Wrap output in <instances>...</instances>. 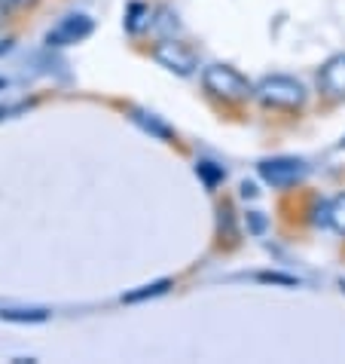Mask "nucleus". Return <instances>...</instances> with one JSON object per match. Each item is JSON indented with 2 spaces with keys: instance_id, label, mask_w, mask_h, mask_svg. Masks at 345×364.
Masks as SVG:
<instances>
[{
  "instance_id": "obj_1",
  "label": "nucleus",
  "mask_w": 345,
  "mask_h": 364,
  "mask_svg": "<svg viewBox=\"0 0 345 364\" xmlns=\"http://www.w3.org/2000/svg\"><path fill=\"white\" fill-rule=\"evenodd\" d=\"M202 86H205L208 95L223 98L226 105H241V101H251L253 98V86L251 80L236 70L232 65H208L202 70Z\"/></svg>"
},
{
  "instance_id": "obj_2",
  "label": "nucleus",
  "mask_w": 345,
  "mask_h": 364,
  "mask_svg": "<svg viewBox=\"0 0 345 364\" xmlns=\"http://www.w3.org/2000/svg\"><path fill=\"white\" fill-rule=\"evenodd\" d=\"M253 98L269 110H300L302 105H306L309 92L300 80L284 77V74H272V77H263L257 83Z\"/></svg>"
},
{
  "instance_id": "obj_3",
  "label": "nucleus",
  "mask_w": 345,
  "mask_h": 364,
  "mask_svg": "<svg viewBox=\"0 0 345 364\" xmlns=\"http://www.w3.org/2000/svg\"><path fill=\"white\" fill-rule=\"evenodd\" d=\"M257 171L269 187L288 190V187H297L300 181H306L309 166L302 163V159H293V156H275V159H263L257 166Z\"/></svg>"
},
{
  "instance_id": "obj_4",
  "label": "nucleus",
  "mask_w": 345,
  "mask_h": 364,
  "mask_svg": "<svg viewBox=\"0 0 345 364\" xmlns=\"http://www.w3.org/2000/svg\"><path fill=\"white\" fill-rule=\"evenodd\" d=\"M150 55H153L162 68L175 70L177 77H190L192 70L199 68L196 53H192V49H190L187 43H180V40H175V37L159 40V43L153 46V53H150Z\"/></svg>"
},
{
  "instance_id": "obj_5",
  "label": "nucleus",
  "mask_w": 345,
  "mask_h": 364,
  "mask_svg": "<svg viewBox=\"0 0 345 364\" xmlns=\"http://www.w3.org/2000/svg\"><path fill=\"white\" fill-rule=\"evenodd\" d=\"M92 31H95L92 18H89L86 13H74V16H65L62 22L46 34V43L49 46H74V43H80V40H86Z\"/></svg>"
},
{
  "instance_id": "obj_6",
  "label": "nucleus",
  "mask_w": 345,
  "mask_h": 364,
  "mask_svg": "<svg viewBox=\"0 0 345 364\" xmlns=\"http://www.w3.org/2000/svg\"><path fill=\"white\" fill-rule=\"evenodd\" d=\"M318 89L327 98H345V53L327 58L318 70Z\"/></svg>"
},
{
  "instance_id": "obj_7",
  "label": "nucleus",
  "mask_w": 345,
  "mask_h": 364,
  "mask_svg": "<svg viewBox=\"0 0 345 364\" xmlns=\"http://www.w3.org/2000/svg\"><path fill=\"white\" fill-rule=\"evenodd\" d=\"M153 13H156V9H150L147 4H141V0L128 4V13H126V28H128V34L150 31V25H153Z\"/></svg>"
},
{
  "instance_id": "obj_8",
  "label": "nucleus",
  "mask_w": 345,
  "mask_h": 364,
  "mask_svg": "<svg viewBox=\"0 0 345 364\" xmlns=\"http://www.w3.org/2000/svg\"><path fill=\"white\" fill-rule=\"evenodd\" d=\"M0 318L13 325H43L49 321V309H0Z\"/></svg>"
},
{
  "instance_id": "obj_9",
  "label": "nucleus",
  "mask_w": 345,
  "mask_h": 364,
  "mask_svg": "<svg viewBox=\"0 0 345 364\" xmlns=\"http://www.w3.org/2000/svg\"><path fill=\"white\" fill-rule=\"evenodd\" d=\"M150 28L159 34V40L175 37V31H177V16L171 13V9L162 6V9H156V13H153V25H150Z\"/></svg>"
},
{
  "instance_id": "obj_10",
  "label": "nucleus",
  "mask_w": 345,
  "mask_h": 364,
  "mask_svg": "<svg viewBox=\"0 0 345 364\" xmlns=\"http://www.w3.org/2000/svg\"><path fill=\"white\" fill-rule=\"evenodd\" d=\"M171 285H175L171 279H159V282H153V285H144V288H138V291H128V294L123 297V303H141V300H147V297H159V294H165Z\"/></svg>"
},
{
  "instance_id": "obj_11",
  "label": "nucleus",
  "mask_w": 345,
  "mask_h": 364,
  "mask_svg": "<svg viewBox=\"0 0 345 364\" xmlns=\"http://www.w3.org/2000/svg\"><path fill=\"white\" fill-rule=\"evenodd\" d=\"M196 175L202 178V184H205L208 190H214V187L220 184V181L226 178V171H223L217 163H208V159H202V163L196 166Z\"/></svg>"
},
{
  "instance_id": "obj_12",
  "label": "nucleus",
  "mask_w": 345,
  "mask_h": 364,
  "mask_svg": "<svg viewBox=\"0 0 345 364\" xmlns=\"http://www.w3.org/2000/svg\"><path fill=\"white\" fill-rule=\"evenodd\" d=\"M330 227L336 230L339 236H345V193L330 199Z\"/></svg>"
},
{
  "instance_id": "obj_13",
  "label": "nucleus",
  "mask_w": 345,
  "mask_h": 364,
  "mask_svg": "<svg viewBox=\"0 0 345 364\" xmlns=\"http://www.w3.org/2000/svg\"><path fill=\"white\" fill-rule=\"evenodd\" d=\"M131 114H135V117H131V119H138V123H141V126H144V129H147V132H153L156 138H171V129H168V126H162V123H159V119H153V117H150V119H147V114H141V110H131Z\"/></svg>"
},
{
  "instance_id": "obj_14",
  "label": "nucleus",
  "mask_w": 345,
  "mask_h": 364,
  "mask_svg": "<svg viewBox=\"0 0 345 364\" xmlns=\"http://www.w3.org/2000/svg\"><path fill=\"white\" fill-rule=\"evenodd\" d=\"M40 0H0V6L6 9V13H25V9H34Z\"/></svg>"
},
{
  "instance_id": "obj_15",
  "label": "nucleus",
  "mask_w": 345,
  "mask_h": 364,
  "mask_svg": "<svg viewBox=\"0 0 345 364\" xmlns=\"http://www.w3.org/2000/svg\"><path fill=\"white\" fill-rule=\"evenodd\" d=\"M260 282H275V285H288V288H297L300 282L293 279V276H281V272H260L257 276Z\"/></svg>"
},
{
  "instance_id": "obj_16",
  "label": "nucleus",
  "mask_w": 345,
  "mask_h": 364,
  "mask_svg": "<svg viewBox=\"0 0 345 364\" xmlns=\"http://www.w3.org/2000/svg\"><path fill=\"white\" fill-rule=\"evenodd\" d=\"M248 227H251V232H263L266 230V218H263L260 211H248Z\"/></svg>"
},
{
  "instance_id": "obj_17",
  "label": "nucleus",
  "mask_w": 345,
  "mask_h": 364,
  "mask_svg": "<svg viewBox=\"0 0 345 364\" xmlns=\"http://www.w3.org/2000/svg\"><path fill=\"white\" fill-rule=\"evenodd\" d=\"M241 193H245V196H257V190H253V184H241Z\"/></svg>"
},
{
  "instance_id": "obj_18",
  "label": "nucleus",
  "mask_w": 345,
  "mask_h": 364,
  "mask_svg": "<svg viewBox=\"0 0 345 364\" xmlns=\"http://www.w3.org/2000/svg\"><path fill=\"white\" fill-rule=\"evenodd\" d=\"M4 18H6V9H4V6H0V22H4Z\"/></svg>"
},
{
  "instance_id": "obj_19",
  "label": "nucleus",
  "mask_w": 345,
  "mask_h": 364,
  "mask_svg": "<svg viewBox=\"0 0 345 364\" xmlns=\"http://www.w3.org/2000/svg\"><path fill=\"white\" fill-rule=\"evenodd\" d=\"M339 288H342V291H345V279H342V282H339Z\"/></svg>"
},
{
  "instance_id": "obj_20",
  "label": "nucleus",
  "mask_w": 345,
  "mask_h": 364,
  "mask_svg": "<svg viewBox=\"0 0 345 364\" xmlns=\"http://www.w3.org/2000/svg\"><path fill=\"white\" fill-rule=\"evenodd\" d=\"M339 150H345V141H342V144H339Z\"/></svg>"
},
{
  "instance_id": "obj_21",
  "label": "nucleus",
  "mask_w": 345,
  "mask_h": 364,
  "mask_svg": "<svg viewBox=\"0 0 345 364\" xmlns=\"http://www.w3.org/2000/svg\"><path fill=\"white\" fill-rule=\"evenodd\" d=\"M4 86H6V83H4V80H0V89H4Z\"/></svg>"
}]
</instances>
